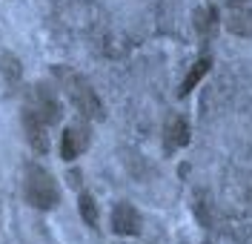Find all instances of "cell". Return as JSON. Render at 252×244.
Masks as SVG:
<instances>
[{
	"label": "cell",
	"instance_id": "obj_1",
	"mask_svg": "<svg viewBox=\"0 0 252 244\" xmlns=\"http://www.w3.org/2000/svg\"><path fill=\"white\" fill-rule=\"evenodd\" d=\"M23 198L34 210H55L61 201V187L43 164L29 161L23 167Z\"/></svg>",
	"mask_w": 252,
	"mask_h": 244
},
{
	"label": "cell",
	"instance_id": "obj_2",
	"mask_svg": "<svg viewBox=\"0 0 252 244\" xmlns=\"http://www.w3.org/2000/svg\"><path fill=\"white\" fill-rule=\"evenodd\" d=\"M58 78L63 81V92L72 101V106L78 109L86 121H103L106 109H103V101L97 98V92L92 89V83L86 81L78 72H69V69H58Z\"/></svg>",
	"mask_w": 252,
	"mask_h": 244
},
{
	"label": "cell",
	"instance_id": "obj_3",
	"mask_svg": "<svg viewBox=\"0 0 252 244\" xmlns=\"http://www.w3.org/2000/svg\"><path fill=\"white\" fill-rule=\"evenodd\" d=\"M23 115H32L37 121H43L46 127L61 121V101L49 86H32L26 92V104H23Z\"/></svg>",
	"mask_w": 252,
	"mask_h": 244
},
{
	"label": "cell",
	"instance_id": "obj_4",
	"mask_svg": "<svg viewBox=\"0 0 252 244\" xmlns=\"http://www.w3.org/2000/svg\"><path fill=\"white\" fill-rule=\"evenodd\" d=\"M223 204H226V210L235 212L252 210V178L241 175V173H229L223 181Z\"/></svg>",
	"mask_w": 252,
	"mask_h": 244
},
{
	"label": "cell",
	"instance_id": "obj_5",
	"mask_svg": "<svg viewBox=\"0 0 252 244\" xmlns=\"http://www.w3.org/2000/svg\"><path fill=\"white\" fill-rule=\"evenodd\" d=\"M223 26L235 37H252V6L247 3H232L223 6Z\"/></svg>",
	"mask_w": 252,
	"mask_h": 244
},
{
	"label": "cell",
	"instance_id": "obj_6",
	"mask_svg": "<svg viewBox=\"0 0 252 244\" xmlns=\"http://www.w3.org/2000/svg\"><path fill=\"white\" fill-rule=\"evenodd\" d=\"M141 212L135 210L129 201H118L112 207V230L118 236H138L141 233Z\"/></svg>",
	"mask_w": 252,
	"mask_h": 244
},
{
	"label": "cell",
	"instance_id": "obj_7",
	"mask_svg": "<svg viewBox=\"0 0 252 244\" xmlns=\"http://www.w3.org/2000/svg\"><path fill=\"white\" fill-rule=\"evenodd\" d=\"M89 149V130L86 127H66L61 135V158L75 161Z\"/></svg>",
	"mask_w": 252,
	"mask_h": 244
},
{
	"label": "cell",
	"instance_id": "obj_8",
	"mask_svg": "<svg viewBox=\"0 0 252 244\" xmlns=\"http://www.w3.org/2000/svg\"><path fill=\"white\" fill-rule=\"evenodd\" d=\"M23 130H26V141L34 152H40V155H46L49 152V127L43 121H37V118H32V115H23Z\"/></svg>",
	"mask_w": 252,
	"mask_h": 244
},
{
	"label": "cell",
	"instance_id": "obj_9",
	"mask_svg": "<svg viewBox=\"0 0 252 244\" xmlns=\"http://www.w3.org/2000/svg\"><path fill=\"white\" fill-rule=\"evenodd\" d=\"M218 26H220V9L215 3H209V6L195 12V29H198V35L204 40H212L215 32H218Z\"/></svg>",
	"mask_w": 252,
	"mask_h": 244
},
{
	"label": "cell",
	"instance_id": "obj_10",
	"mask_svg": "<svg viewBox=\"0 0 252 244\" xmlns=\"http://www.w3.org/2000/svg\"><path fill=\"white\" fill-rule=\"evenodd\" d=\"M163 141H166V149H169V152L181 149V146H187L189 144V124L184 121V118H172V121L166 124Z\"/></svg>",
	"mask_w": 252,
	"mask_h": 244
},
{
	"label": "cell",
	"instance_id": "obj_11",
	"mask_svg": "<svg viewBox=\"0 0 252 244\" xmlns=\"http://www.w3.org/2000/svg\"><path fill=\"white\" fill-rule=\"evenodd\" d=\"M209 69H212V58H209V55H204V58H198V61H195V66L189 69V75L184 78V83H181L178 95H181V98H184V95H189V92H192V89H195L198 83L204 81V75L209 72Z\"/></svg>",
	"mask_w": 252,
	"mask_h": 244
},
{
	"label": "cell",
	"instance_id": "obj_12",
	"mask_svg": "<svg viewBox=\"0 0 252 244\" xmlns=\"http://www.w3.org/2000/svg\"><path fill=\"white\" fill-rule=\"evenodd\" d=\"M78 210H80V218L86 221V227H97V221H100V212H97V201H94L89 193H80L78 198Z\"/></svg>",
	"mask_w": 252,
	"mask_h": 244
},
{
	"label": "cell",
	"instance_id": "obj_13",
	"mask_svg": "<svg viewBox=\"0 0 252 244\" xmlns=\"http://www.w3.org/2000/svg\"><path fill=\"white\" fill-rule=\"evenodd\" d=\"M0 75L6 78L9 86H15L20 81V61H17L12 52H0Z\"/></svg>",
	"mask_w": 252,
	"mask_h": 244
},
{
	"label": "cell",
	"instance_id": "obj_14",
	"mask_svg": "<svg viewBox=\"0 0 252 244\" xmlns=\"http://www.w3.org/2000/svg\"><path fill=\"white\" fill-rule=\"evenodd\" d=\"M209 3H215L218 9H223V6H232V3H247V0H209Z\"/></svg>",
	"mask_w": 252,
	"mask_h": 244
}]
</instances>
